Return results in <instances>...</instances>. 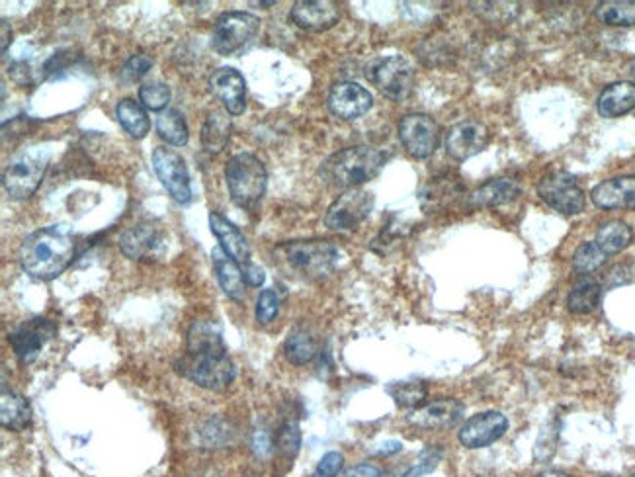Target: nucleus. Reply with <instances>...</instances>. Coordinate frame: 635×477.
<instances>
[{"label": "nucleus", "instance_id": "obj_1", "mask_svg": "<svg viewBox=\"0 0 635 477\" xmlns=\"http://www.w3.org/2000/svg\"><path fill=\"white\" fill-rule=\"evenodd\" d=\"M176 370L204 390L221 391L233 384L235 364L217 323L196 321L190 327L186 354L176 364Z\"/></svg>", "mask_w": 635, "mask_h": 477}, {"label": "nucleus", "instance_id": "obj_2", "mask_svg": "<svg viewBox=\"0 0 635 477\" xmlns=\"http://www.w3.org/2000/svg\"><path fill=\"white\" fill-rule=\"evenodd\" d=\"M75 257V239L67 225H49L28 235L20 247V264L38 280L57 278Z\"/></svg>", "mask_w": 635, "mask_h": 477}, {"label": "nucleus", "instance_id": "obj_3", "mask_svg": "<svg viewBox=\"0 0 635 477\" xmlns=\"http://www.w3.org/2000/svg\"><path fill=\"white\" fill-rule=\"evenodd\" d=\"M387 163V155L366 145L348 147L339 153L331 155L319 169V174L325 182L339 186V188H358L381 173Z\"/></svg>", "mask_w": 635, "mask_h": 477}, {"label": "nucleus", "instance_id": "obj_4", "mask_svg": "<svg viewBox=\"0 0 635 477\" xmlns=\"http://www.w3.org/2000/svg\"><path fill=\"white\" fill-rule=\"evenodd\" d=\"M225 180L231 200L243 210H254L264 198L268 186L264 163L251 153H239L229 159Z\"/></svg>", "mask_w": 635, "mask_h": 477}, {"label": "nucleus", "instance_id": "obj_5", "mask_svg": "<svg viewBox=\"0 0 635 477\" xmlns=\"http://www.w3.org/2000/svg\"><path fill=\"white\" fill-rule=\"evenodd\" d=\"M276 255L290 270L319 280L327 278L339 264V249L331 241H294L276 249Z\"/></svg>", "mask_w": 635, "mask_h": 477}, {"label": "nucleus", "instance_id": "obj_6", "mask_svg": "<svg viewBox=\"0 0 635 477\" xmlns=\"http://www.w3.org/2000/svg\"><path fill=\"white\" fill-rule=\"evenodd\" d=\"M49 163V153H45L42 149H26L20 151L18 155H14L2 173V186L6 190V194L12 200H26L30 198L40 182H42L43 174Z\"/></svg>", "mask_w": 635, "mask_h": 477}, {"label": "nucleus", "instance_id": "obj_7", "mask_svg": "<svg viewBox=\"0 0 635 477\" xmlns=\"http://www.w3.org/2000/svg\"><path fill=\"white\" fill-rule=\"evenodd\" d=\"M260 20L249 12H223L213 26L212 47L219 55H233L253 42Z\"/></svg>", "mask_w": 635, "mask_h": 477}, {"label": "nucleus", "instance_id": "obj_8", "mask_svg": "<svg viewBox=\"0 0 635 477\" xmlns=\"http://www.w3.org/2000/svg\"><path fill=\"white\" fill-rule=\"evenodd\" d=\"M366 77L391 100H405L415 87V71L401 55L376 59L370 63Z\"/></svg>", "mask_w": 635, "mask_h": 477}, {"label": "nucleus", "instance_id": "obj_9", "mask_svg": "<svg viewBox=\"0 0 635 477\" xmlns=\"http://www.w3.org/2000/svg\"><path fill=\"white\" fill-rule=\"evenodd\" d=\"M540 198L559 214L575 216L585 210V192L577 178L565 171L544 174L538 182Z\"/></svg>", "mask_w": 635, "mask_h": 477}, {"label": "nucleus", "instance_id": "obj_10", "mask_svg": "<svg viewBox=\"0 0 635 477\" xmlns=\"http://www.w3.org/2000/svg\"><path fill=\"white\" fill-rule=\"evenodd\" d=\"M120 249L129 261H159L169 249L167 235L161 225L143 221L127 231L120 237Z\"/></svg>", "mask_w": 635, "mask_h": 477}, {"label": "nucleus", "instance_id": "obj_11", "mask_svg": "<svg viewBox=\"0 0 635 477\" xmlns=\"http://www.w3.org/2000/svg\"><path fill=\"white\" fill-rule=\"evenodd\" d=\"M57 327L45 317L22 321L8 333V343L22 366H30L38 360L45 345L55 337Z\"/></svg>", "mask_w": 635, "mask_h": 477}, {"label": "nucleus", "instance_id": "obj_12", "mask_svg": "<svg viewBox=\"0 0 635 477\" xmlns=\"http://www.w3.org/2000/svg\"><path fill=\"white\" fill-rule=\"evenodd\" d=\"M374 210V194L362 188L344 190L331 204L325 216V225L331 231H352Z\"/></svg>", "mask_w": 635, "mask_h": 477}, {"label": "nucleus", "instance_id": "obj_13", "mask_svg": "<svg viewBox=\"0 0 635 477\" xmlns=\"http://www.w3.org/2000/svg\"><path fill=\"white\" fill-rule=\"evenodd\" d=\"M399 139L415 159H428L440 145V126L426 114H407L399 122Z\"/></svg>", "mask_w": 635, "mask_h": 477}, {"label": "nucleus", "instance_id": "obj_14", "mask_svg": "<svg viewBox=\"0 0 635 477\" xmlns=\"http://www.w3.org/2000/svg\"><path fill=\"white\" fill-rule=\"evenodd\" d=\"M153 169L170 196L186 206L192 202V184L184 159L169 147H157L153 153Z\"/></svg>", "mask_w": 635, "mask_h": 477}, {"label": "nucleus", "instance_id": "obj_15", "mask_svg": "<svg viewBox=\"0 0 635 477\" xmlns=\"http://www.w3.org/2000/svg\"><path fill=\"white\" fill-rule=\"evenodd\" d=\"M327 104L337 118L350 122L370 112V108L374 106V96L368 88L360 87L358 83L344 81L331 88Z\"/></svg>", "mask_w": 635, "mask_h": 477}, {"label": "nucleus", "instance_id": "obj_16", "mask_svg": "<svg viewBox=\"0 0 635 477\" xmlns=\"http://www.w3.org/2000/svg\"><path fill=\"white\" fill-rule=\"evenodd\" d=\"M507 431L508 419L503 413L485 411V413H477L471 419H467L466 425L458 434V438L469 450H477V448L491 446L493 442L503 438V434Z\"/></svg>", "mask_w": 635, "mask_h": 477}, {"label": "nucleus", "instance_id": "obj_17", "mask_svg": "<svg viewBox=\"0 0 635 477\" xmlns=\"http://www.w3.org/2000/svg\"><path fill=\"white\" fill-rule=\"evenodd\" d=\"M464 417V403L452 397H444L432 403H424L409 415V423L426 431H444L456 427Z\"/></svg>", "mask_w": 635, "mask_h": 477}, {"label": "nucleus", "instance_id": "obj_18", "mask_svg": "<svg viewBox=\"0 0 635 477\" xmlns=\"http://www.w3.org/2000/svg\"><path fill=\"white\" fill-rule=\"evenodd\" d=\"M489 143V130L479 120H464L446 133V151L456 161H466L481 153Z\"/></svg>", "mask_w": 635, "mask_h": 477}, {"label": "nucleus", "instance_id": "obj_19", "mask_svg": "<svg viewBox=\"0 0 635 477\" xmlns=\"http://www.w3.org/2000/svg\"><path fill=\"white\" fill-rule=\"evenodd\" d=\"M210 90L217 100L225 106V110L231 116H239L247 108V83L245 77L231 69V67H221L213 71L210 77Z\"/></svg>", "mask_w": 635, "mask_h": 477}, {"label": "nucleus", "instance_id": "obj_20", "mask_svg": "<svg viewBox=\"0 0 635 477\" xmlns=\"http://www.w3.org/2000/svg\"><path fill=\"white\" fill-rule=\"evenodd\" d=\"M290 18L301 30L325 32L340 20L339 2L333 0H299L292 6Z\"/></svg>", "mask_w": 635, "mask_h": 477}, {"label": "nucleus", "instance_id": "obj_21", "mask_svg": "<svg viewBox=\"0 0 635 477\" xmlns=\"http://www.w3.org/2000/svg\"><path fill=\"white\" fill-rule=\"evenodd\" d=\"M466 198V186L456 174H440L430 178L421 192V202L426 210H444Z\"/></svg>", "mask_w": 635, "mask_h": 477}, {"label": "nucleus", "instance_id": "obj_22", "mask_svg": "<svg viewBox=\"0 0 635 477\" xmlns=\"http://www.w3.org/2000/svg\"><path fill=\"white\" fill-rule=\"evenodd\" d=\"M593 202L602 210H634L635 174L600 182L593 188Z\"/></svg>", "mask_w": 635, "mask_h": 477}, {"label": "nucleus", "instance_id": "obj_23", "mask_svg": "<svg viewBox=\"0 0 635 477\" xmlns=\"http://www.w3.org/2000/svg\"><path fill=\"white\" fill-rule=\"evenodd\" d=\"M522 192V186H520V180L516 178H491L489 182L477 186L469 198H467V204L471 208H499V206H505L514 202Z\"/></svg>", "mask_w": 635, "mask_h": 477}, {"label": "nucleus", "instance_id": "obj_24", "mask_svg": "<svg viewBox=\"0 0 635 477\" xmlns=\"http://www.w3.org/2000/svg\"><path fill=\"white\" fill-rule=\"evenodd\" d=\"M210 227L212 233L219 241V247L233 259L239 262L241 266H249L251 264V247L249 241L245 239V235L239 231V227H235L227 217L212 212L210 214Z\"/></svg>", "mask_w": 635, "mask_h": 477}, {"label": "nucleus", "instance_id": "obj_25", "mask_svg": "<svg viewBox=\"0 0 635 477\" xmlns=\"http://www.w3.org/2000/svg\"><path fill=\"white\" fill-rule=\"evenodd\" d=\"M213 270H215V276H217V282L223 290V294L241 304L245 300V274L243 270L239 268V262L233 261L221 247L213 249L212 251Z\"/></svg>", "mask_w": 635, "mask_h": 477}, {"label": "nucleus", "instance_id": "obj_26", "mask_svg": "<svg viewBox=\"0 0 635 477\" xmlns=\"http://www.w3.org/2000/svg\"><path fill=\"white\" fill-rule=\"evenodd\" d=\"M602 118H618L635 108V85L630 81H618L604 88L596 102Z\"/></svg>", "mask_w": 635, "mask_h": 477}, {"label": "nucleus", "instance_id": "obj_27", "mask_svg": "<svg viewBox=\"0 0 635 477\" xmlns=\"http://www.w3.org/2000/svg\"><path fill=\"white\" fill-rule=\"evenodd\" d=\"M0 423L14 433L26 431L32 423V407L26 397L4 388L0 397Z\"/></svg>", "mask_w": 635, "mask_h": 477}, {"label": "nucleus", "instance_id": "obj_28", "mask_svg": "<svg viewBox=\"0 0 635 477\" xmlns=\"http://www.w3.org/2000/svg\"><path fill=\"white\" fill-rule=\"evenodd\" d=\"M632 239H634L632 227L620 219H612L598 227L594 243L600 247V251L606 257H610L624 251L632 243Z\"/></svg>", "mask_w": 635, "mask_h": 477}, {"label": "nucleus", "instance_id": "obj_29", "mask_svg": "<svg viewBox=\"0 0 635 477\" xmlns=\"http://www.w3.org/2000/svg\"><path fill=\"white\" fill-rule=\"evenodd\" d=\"M231 120L227 118V114L219 112V110H213L208 114L206 122H204V128H202V145L204 149L210 153V155H217L221 153L229 139H231Z\"/></svg>", "mask_w": 635, "mask_h": 477}, {"label": "nucleus", "instance_id": "obj_30", "mask_svg": "<svg viewBox=\"0 0 635 477\" xmlns=\"http://www.w3.org/2000/svg\"><path fill=\"white\" fill-rule=\"evenodd\" d=\"M600 296H602V286L598 280H594L591 276H583L575 282V286L571 288L569 296H567V307L573 313L579 315H587L594 311L600 304Z\"/></svg>", "mask_w": 635, "mask_h": 477}, {"label": "nucleus", "instance_id": "obj_31", "mask_svg": "<svg viewBox=\"0 0 635 477\" xmlns=\"http://www.w3.org/2000/svg\"><path fill=\"white\" fill-rule=\"evenodd\" d=\"M594 16L606 26H635V0H606L596 4Z\"/></svg>", "mask_w": 635, "mask_h": 477}, {"label": "nucleus", "instance_id": "obj_32", "mask_svg": "<svg viewBox=\"0 0 635 477\" xmlns=\"http://www.w3.org/2000/svg\"><path fill=\"white\" fill-rule=\"evenodd\" d=\"M116 118H118L120 126H122L133 139H143V137L149 133V130H151V122H149L145 110H143L137 102H133V100H129V98H124V100L118 102V106H116Z\"/></svg>", "mask_w": 635, "mask_h": 477}, {"label": "nucleus", "instance_id": "obj_33", "mask_svg": "<svg viewBox=\"0 0 635 477\" xmlns=\"http://www.w3.org/2000/svg\"><path fill=\"white\" fill-rule=\"evenodd\" d=\"M284 352L292 364L305 366L317 356V341L307 329L297 327L294 331H290V335L284 343Z\"/></svg>", "mask_w": 635, "mask_h": 477}, {"label": "nucleus", "instance_id": "obj_34", "mask_svg": "<svg viewBox=\"0 0 635 477\" xmlns=\"http://www.w3.org/2000/svg\"><path fill=\"white\" fill-rule=\"evenodd\" d=\"M159 135L174 147H184L188 143V126L184 116L178 110H167L157 120Z\"/></svg>", "mask_w": 635, "mask_h": 477}, {"label": "nucleus", "instance_id": "obj_35", "mask_svg": "<svg viewBox=\"0 0 635 477\" xmlns=\"http://www.w3.org/2000/svg\"><path fill=\"white\" fill-rule=\"evenodd\" d=\"M387 393L393 397V401L401 409H411V411L423 407L428 397V390L423 382H395L387 386Z\"/></svg>", "mask_w": 635, "mask_h": 477}, {"label": "nucleus", "instance_id": "obj_36", "mask_svg": "<svg viewBox=\"0 0 635 477\" xmlns=\"http://www.w3.org/2000/svg\"><path fill=\"white\" fill-rule=\"evenodd\" d=\"M606 255L600 251V247L591 241V243H583L575 255H573V268L583 274V276H589L596 272L604 262H606Z\"/></svg>", "mask_w": 635, "mask_h": 477}, {"label": "nucleus", "instance_id": "obj_37", "mask_svg": "<svg viewBox=\"0 0 635 477\" xmlns=\"http://www.w3.org/2000/svg\"><path fill=\"white\" fill-rule=\"evenodd\" d=\"M139 100L147 110L161 112L169 106L170 88L161 81H151L139 87Z\"/></svg>", "mask_w": 635, "mask_h": 477}, {"label": "nucleus", "instance_id": "obj_38", "mask_svg": "<svg viewBox=\"0 0 635 477\" xmlns=\"http://www.w3.org/2000/svg\"><path fill=\"white\" fill-rule=\"evenodd\" d=\"M557 442H559V421L551 419L550 423L542 429V433L538 436V442H536V448H534V456L540 464H546L555 454Z\"/></svg>", "mask_w": 635, "mask_h": 477}, {"label": "nucleus", "instance_id": "obj_39", "mask_svg": "<svg viewBox=\"0 0 635 477\" xmlns=\"http://www.w3.org/2000/svg\"><path fill=\"white\" fill-rule=\"evenodd\" d=\"M276 446L280 450V454L288 456V458H294L299 452V446H301V431H299V425L294 419H288L280 431H278V438H276Z\"/></svg>", "mask_w": 635, "mask_h": 477}, {"label": "nucleus", "instance_id": "obj_40", "mask_svg": "<svg viewBox=\"0 0 635 477\" xmlns=\"http://www.w3.org/2000/svg\"><path fill=\"white\" fill-rule=\"evenodd\" d=\"M256 321L260 325H268L272 323L278 313H280V296L274 290H264L260 292L258 300H256Z\"/></svg>", "mask_w": 635, "mask_h": 477}, {"label": "nucleus", "instance_id": "obj_41", "mask_svg": "<svg viewBox=\"0 0 635 477\" xmlns=\"http://www.w3.org/2000/svg\"><path fill=\"white\" fill-rule=\"evenodd\" d=\"M153 67V57L145 55V53H137L133 57L127 59L124 69L120 71V79L122 83H135L141 77H145Z\"/></svg>", "mask_w": 635, "mask_h": 477}, {"label": "nucleus", "instance_id": "obj_42", "mask_svg": "<svg viewBox=\"0 0 635 477\" xmlns=\"http://www.w3.org/2000/svg\"><path fill=\"white\" fill-rule=\"evenodd\" d=\"M473 6H479L481 16L495 24L510 22L518 12V4H512V2H485V4H473Z\"/></svg>", "mask_w": 635, "mask_h": 477}, {"label": "nucleus", "instance_id": "obj_43", "mask_svg": "<svg viewBox=\"0 0 635 477\" xmlns=\"http://www.w3.org/2000/svg\"><path fill=\"white\" fill-rule=\"evenodd\" d=\"M344 466V456L340 452H327L317 464L311 477H339Z\"/></svg>", "mask_w": 635, "mask_h": 477}, {"label": "nucleus", "instance_id": "obj_44", "mask_svg": "<svg viewBox=\"0 0 635 477\" xmlns=\"http://www.w3.org/2000/svg\"><path fill=\"white\" fill-rule=\"evenodd\" d=\"M440 452H436V450H426L421 454V458H419V462L405 474L403 477H421L424 474H430L436 466H438V462H440Z\"/></svg>", "mask_w": 635, "mask_h": 477}, {"label": "nucleus", "instance_id": "obj_45", "mask_svg": "<svg viewBox=\"0 0 635 477\" xmlns=\"http://www.w3.org/2000/svg\"><path fill=\"white\" fill-rule=\"evenodd\" d=\"M272 438L266 431H256L253 436V450L258 458H268L272 452Z\"/></svg>", "mask_w": 635, "mask_h": 477}, {"label": "nucleus", "instance_id": "obj_46", "mask_svg": "<svg viewBox=\"0 0 635 477\" xmlns=\"http://www.w3.org/2000/svg\"><path fill=\"white\" fill-rule=\"evenodd\" d=\"M339 477H381V468L374 464H358Z\"/></svg>", "mask_w": 635, "mask_h": 477}, {"label": "nucleus", "instance_id": "obj_47", "mask_svg": "<svg viewBox=\"0 0 635 477\" xmlns=\"http://www.w3.org/2000/svg\"><path fill=\"white\" fill-rule=\"evenodd\" d=\"M245 282L249 284V286H253V288H260L262 284H264V270L262 268H258L256 264H249V266H245Z\"/></svg>", "mask_w": 635, "mask_h": 477}, {"label": "nucleus", "instance_id": "obj_48", "mask_svg": "<svg viewBox=\"0 0 635 477\" xmlns=\"http://www.w3.org/2000/svg\"><path fill=\"white\" fill-rule=\"evenodd\" d=\"M8 38H12L8 24H2V53H6V49H8Z\"/></svg>", "mask_w": 635, "mask_h": 477}, {"label": "nucleus", "instance_id": "obj_49", "mask_svg": "<svg viewBox=\"0 0 635 477\" xmlns=\"http://www.w3.org/2000/svg\"><path fill=\"white\" fill-rule=\"evenodd\" d=\"M538 477H569L567 474H561V472H544L542 476Z\"/></svg>", "mask_w": 635, "mask_h": 477}, {"label": "nucleus", "instance_id": "obj_50", "mask_svg": "<svg viewBox=\"0 0 635 477\" xmlns=\"http://www.w3.org/2000/svg\"><path fill=\"white\" fill-rule=\"evenodd\" d=\"M628 73L635 79V57L630 61V65H628Z\"/></svg>", "mask_w": 635, "mask_h": 477}, {"label": "nucleus", "instance_id": "obj_51", "mask_svg": "<svg viewBox=\"0 0 635 477\" xmlns=\"http://www.w3.org/2000/svg\"><path fill=\"white\" fill-rule=\"evenodd\" d=\"M632 477H635V474H634V476H632Z\"/></svg>", "mask_w": 635, "mask_h": 477}]
</instances>
